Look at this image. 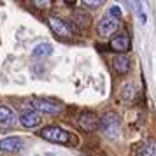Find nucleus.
Masks as SVG:
<instances>
[{"instance_id": "obj_1", "label": "nucleus", "mask_w": 156, "mask_h": 156, "mask_svg": "<svg viewBox=\"0 0 156 156\" xmlns=\"http://www.w3.org/2000/svg\"><path fill=\"white\" fill-rule=\"evenodd\" d=\"M100 130H102V133L105 135L107 139H118L121 133V119L118 114L114 112H107L104 114V118L100 119Z\"/></svg>"}, {"instance_id": "obj_2", "label": "nucleus", "mask_w": 156, "mask_h": 156, "mask_svg": "<svg viewBox=\"0 0 156 156\" xmlns=\"http://www.w3.org/2000/svg\"><path fill=\"white\" fill-rule=\"evenodd\" d=\"M41 137L46 139V140L49 142H56V144H67V142L70 140V135L69 132H65L62 128L58 126H46L41 130Z\"/></svg>"}, {"instance_id": "obj_3", "label": "nucleus", "mask_w": 156, "mask_h": 156, "mask_svg": "<svg viewBox=\"0 0 156 156\" xmlns=\"http://www.w3.org/2000/svg\"><path fill=\"white\" fill-rule=\"evenodd\" d=\"M118 28H119V20L111 14H105L98 21V35L102 37H111Z\"/></svg>"}, {"instance_id": "obj_4", "label": "nucleus", "mask_w": 156, "mask_h": 156, "mask_svg": "<svg viewBox=\"0 0 156 156\" xmlns=\"http://www.w3.org/2000/svg\"><path fill=\"white\" fill-rule=\"evenodd\" d=\"M77 125L84 132H97L100 128V119L95 112H81L77 118Z\"/></svg>"}, {"instance_id": "obj_5", "label": "nucleus", "mask_w": 156, "mask_h": 156, "mask_svg": "<svg viewBox=\"0 0 156 156\" xmlns=\"http://www.w3.org/2000/svg\"><path fill=\"white\" fill-rule=\"evenodd\" d=\"M48 23H49V28L55 32V35L62 37V39H70L72 37V27L67 25L63 20H60L56 16H51L48 20Z\"/></svg>"}, {"instance_id": "obj_6", "label": "nucleus", "mask_w": 156, "mask_h": 156, "mask_svg": "<svg viewBox=\"0 0 156 156\" xmlns=\"http://www.w3.org/2000/svg\"><path fill=\"white\" fill-rule=\"evenodd\" d=\"M34 107L41 112L46 114H58L62 112V105L58 102H53V100H46V98H35L34 100Z\"/></svg>"}, {"instance_id": "obj_7", "label": "nucleus", "mask_w": 156, "mask_h": 156, "mask_svg": "<svg viewBox=\"0 0 156 156\" xmlns=\"http://www.w3.org/2000/svg\"><path fill=\"white\" fill-rule=\"evenodd\" d=\"M23 147V140L20 137H7L0 140V151L4 153H18Z\"/></svg>"}, {"instance_id": "obj_8", "label": "nucleus", "mask_w": 156, "mask_h": 156, "mask_svg": "<svg viewBox=\"0 0 156 156\" xmlns=\"http://www.w3.org/2000/svg\"><path fill=\"white\" fill-rule=\"evenodd\" d=\"M20 123H21L25 128H34L41 123V114L37 111H28V112H23L21 118H20Z\"/></svg>"}, {"instance_id": "obj_9", "label": "nucleus", "mask_w": 156, "mask_h": 156, "mask_svg": "<svg viewBox=\"0 0 156 156\" xmlns=\"http://www.w3.org/2000/svg\"><path fill=\"white\" fill-rule=\"evenodd\" d=\"M72 21H74V25L77 27V28H88L90 27V21H91V18H90V14H86V11H83V9H77V11H74V14H72Z\"/></svg>"}, {"instance_id": "obj_10", "label": "nucleus", "mask_w": 156, "mask_h": 156, "mask_svg": "<svg viewBox=\"0 0 156 156\" xmlns=\"http://www.w3.org/2000/svg\"><path fill=\"white\" fill-rule=\"evenodd\" d=\"M111 48L116 53H126L130 49V37L128 35H118L111 41Z\"/></svg>"}, {"instance_id": "obj_11", "label": "nucleus", "mask_w": 156, "mask_h": 156, "mask_svg": "<svg viewBox=\"0 0 156 156\" xmlns=\"http://www.w3.org/2000/svg\"><path fill=\"white\" fill-rule=\"evenodd\" d=\"M112 67L118 74L123 76V74H126V72L130 70V60H128V56H125V55H118V56L114 58Z\"/></svg>"}, {"instance_id": "obj_12", "label": "nucleus", "mask_w": 156, "mask_h": 156, "mask_svg": "<svg viewBox=\"0 0 156 156\" xmlns=\"http://www.w3.org/2000/svg\"><path fill=\"white\" fill-rule=\"evenodd\" d=\"M137 156H156V140H147L137 147Z\"/></svg>"}, {"instance_id": "obj_13", "label": "nucleus", "mask_w": 156, "mask_h": 156, "mask_svg": "<svg viewBox=\"0 0 156 156\" xmlns=\"http://www.w3.org/2000/svg\"><path fill=\"white\" fill-rule=\"evenodd\" d=\"M16 121V116L14 112L5 105H0V125H5V126H11V125H14Z\"/></svg>"}, {"instance_id": "obj_14", "label": "nucleus", "mask_w": 156, "mask_h": 156, "mask_svg": "<svg viewBox=\"0 0 156 156\" xmlns=\"http://www.w3.org/2000/svg\"><path fill=\"white\" fill-rule=\"evenodd\" d=\"M51 53H53V46L48 42H42L39 44V46H35V49H34V56H49Z\"/></svg>"}, {"instance_id": "obj_15", "label": "nucleus", "mask_w": 156, "mask_h": 156, "mask_svg": "<svg viewBox=\"0 0 156 156\" xmlns=\"http://www.w3.org/2000/svg\"><path fill=\"white\" fill-rule=\"evenodd\" d=\"M135 93H137V88H135L132 83H128V84H125L121 88V98L123 100H133Z\"/></svg>"}, {"instance_id": "obj_16", "label": "nucleus", "mask_w": 156, "mask_h": 156, "mask_svg": "<svg viewBox=\"0 0 156 156\" xmlns=\"http://www.w3.org/2000/svg\"><path fill=\"white\" fill-rule=\"evenodd\" d=\"M104 2L102 0H84L83 2V5H90V7H100Z\"/></svg>"}, {"instance_id": "obj_17", "label": "nucleus", "mask_w": 156, "mask_h": 156, "mask_svg": "<svg viewBox=\"0 0 156 156\" xmlns=\"http://www.w3.org/2000/svg\"><path fill=\"white\" fill-rule=\"evenodd\" d=\"M109 14L119 20V18H121V11H119V7H118V5H114V7H111V11H109Z\"/></svg>"}, {"instance_id": "obj_18", "label": "nucleus", "mask_w": 156, "mask_h": 156, "mask_svg": "<svg viewBox=\"0 0 156 156\" xmlns=\"http://www.w3.org/2000/svg\"><path fill=\"white\" fill-rule=\"evenodd\" d=\"M137 12H139V18H140V23L144 25V23H146V14H144V11L140 9V5H139V9H137Z\"/></svg>"}, {"instance_id": "obj_19", "label": "nucleus", "mask_w": 156, "mask_h": 156, "mask_svg": "<svg viewBox=\"0 0 156 156\" xmlns=\"http://www.w3.org/2000/svg\"><path fill=\"white\" fill-rule=\"evenodd\" d=\"M34 4H35V5H41V7H48V5H49V2H34Z\"/></svg>"}]
</instances>
